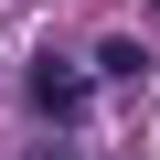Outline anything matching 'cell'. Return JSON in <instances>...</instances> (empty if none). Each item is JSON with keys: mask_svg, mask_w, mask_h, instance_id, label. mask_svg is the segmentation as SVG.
Masks as SVG:
<instances>
[{"mask_svg": "<svg viewBox=\"0 0 160 160\" xmlns=\"http://www.w3.org/2000/svg\"><path fill=\"white\" fill-rule=\"evenodd\" d=\"M32 107H43L53 128H75V118H86V64H64V53H43V64H32Z\"/></svg>", "mask_w": 160, "mask_h": 160, "instance_id": "obj_1", "label": "cell"}]
</instances>
